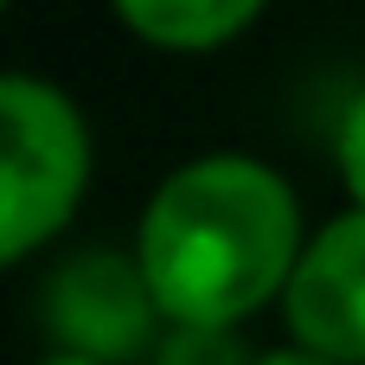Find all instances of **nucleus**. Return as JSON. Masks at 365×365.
<instances>
[{"instance_id": "6e6552de", "label": "nucleus", "mask_w": 365, "mask_h": 365, "mask_svg": "<svg viewBox=\"0 0 365 365\" xmlns=\"http://www.w3.org/2000/svg\"><path fill=\"white\" fill-rule=\"evenodd\" d=\"M257 365H334V359H321V353H308V346H282V353H263Z\"/></svg>"}, {"instance_id": "9d476101", "label": "nucleus", "mask_w": 365, "mask_h": 365, "mask_svg": "<svg viewBox=\"0 0 365 365\" xmlns=\"http://www.w3.org/2000/svg\"><path fill=\"white\" fill-rule=\"evenodd\" d=\"M0 13H6V0H0Z\"/></svg>"}, {"instance_id": "1a4fd4ad", "label": "nucleus", "mask_w": 365, "mask_h": 365, "mask_svg": "<svg viewBox=\"0 0 365 365\" xmlns=\"http://www.w3.org/2000/svg\"><path fill=\"white\" fill-rule=\"evenodd\" d=\"M38 365H103V359H83V353H51V359H38Z\"/></svg>"}, {"instance_id": "423d86ee", "label": "nucleus", "mask_w": 365, "mask_h": 365, "mask_svg": "<svg viewBox=\"0 0 365 365\" xmlns=\"http://www.w3.org/2000/svg\"><path fill=\"white\" fill-rule=\"evenodd\" d=\"M154 365H257L231 327H167L154 340Z\"/></svg>"}, {"instance_id": "7ed1b4c3", "label": "nucleus", "mask_w": 365, "mask_h": 365, "mask_svg": "<svg viewBox=\"0 0 365 365\" xmlns=\"http://www.w3.org/2000/svg\"><path fill=\"white\" fill-rule=\"evenodd\" d=\"M154 314H160V302L141 276V257L83 250V257L58 263V276L45 282V327L58 334V346L103 365L148 353Z\"/></svg>"}, {"instance_id": "f03ea898", "label": "nucleus", "mask_w": 365, "mask_h": 365, "mask_svg": "<svg viewBox=\"0 0 365 365\" xmlns=\"http://www.w3.org/2000/svg\"><path fill=\"white\" fill-rule=\"evenodd\" d=\"M90 186V128L77 103L45 83L0 71V269L64 231Z\"/></svg>"}, {"instance_id": "f257e3e1", "label": "nucleus", "mask_w": 365, "mask_h": 365, "mask_svg": "<svg viewBox=\"0 0 365 365\" xmlns=\"http://www.w3.org/2000/svg\"><path fill=\"white\" fill-rule=\"evenodd\" d=\"M302 205L250 154H205L160 180L141 212V276L173 327H231L289 289L302 263Z\"/></svg>"}, {"instance_id": "39448f33", "label": "nucleus", "mask_w": 365, "mask_h": 365, "mask_svg": "<svg viewBox=\"0 0 365 365\" xmlns=\"http://www.w3.org/2000/svg\"><path fill=\"white\" fill-rule=\"evenodd\" d=\"M115 19L160 45V51H212V45H231L269 0H109Z\"/></svg>"}, {"instance_id": "20e7f679", "label": "nucleus", "mask_w": 365, "mask_h": 365, "mask_svg": "<svg viewBox=\"0 0 365 365\" xmlns=\"http://www.w3.org/2000/svg\"><path fill=\"white\" fill-rule=\"evenodd\" d=\"M295 346L334 365H365V205L321 225L282 289Z\"/></svg>"}, {"instance_id": "0eeeda50", "label": "nucleus", "mask_w": 365, "mask_h": 365, "mask_svg": "<svg viewBox=\"0 0 365 365\" xmlns=\"http://www.w3.org/2000/svg\"><path fill=\"white\" fill-rule=\"evenodd\" d=\"M334 154H340V180H346V192H353V205H365V90L346 103V115H340Z\"/></svg>"}]
</instances>
